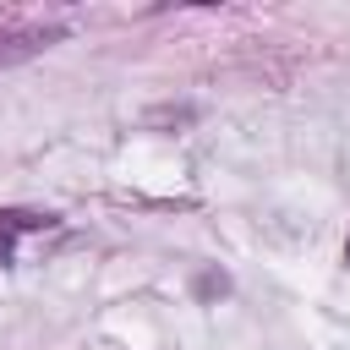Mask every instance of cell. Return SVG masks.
<instances>
[{"label":"cell","instance_id":"6da1fadb","mask_svg":"<svg viewBox=\"0 0 350 350\" xmlns=\"http://www.w3.org/2000/svg\"><path fill=\"white\" fill-rule=\"evenodd\" d=\"M60 219L55 213H44V208H0V268H11V257H16V246L27 241V235H44V230H55Z\"/></svg>","mask_w":350,"mask_h":350},{"label":"cell","instance_id":"3957f363","mask_svg":"<svg viewBox=\"0 0 350 350\" xmlns=\"http://www.w3.org/2000/svg\"><path fill=\"white\" fill-rule=\"evenodd\" d=\"M224 290H230V279H224L219 268H202V273H197V301H213V295H224Z\"/></svg>","mask_w":350,"mask_h":350},{"label":"cell","instance_id":"7a4b0ae2","mask_svg":"<svg viewBox=\"0 0 350 350\" xmlns=\"http://www.w3.org/2000/svg\"><path fill=\"white\" fill-rule=\"evenodd\" d=\"M55 38H60V27H5V33H0V66L33 60V55L49 49Z\"/></svg>","mask_w":350,"mask_h":350}]
</instances>
